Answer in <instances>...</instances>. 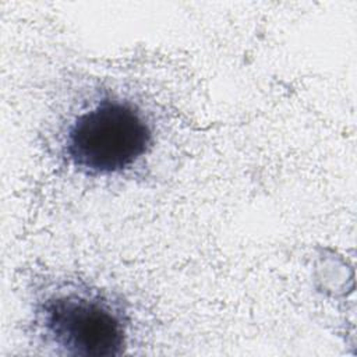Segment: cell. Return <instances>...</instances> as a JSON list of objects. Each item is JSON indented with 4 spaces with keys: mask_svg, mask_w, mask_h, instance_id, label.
<instances>
[{
    "mask_svg": "<svg viewBox=\"0 0 357 357\" xmlns=\"http://www.w3.org/2000/svg\"><path fill=\"white\" fill-rule=\"evenodd\" d=\"M33 325L56 353L112 357L124 353L130 315L109 291L84 280H59L38 291Z\"/></svg>",
    "mask_w": 357,
    "mask_h": 357,
    "instance_id": "cell-1",
    "label": "cell"
},
{
    "mask_svg": "<svg viewBox=\"0 0 357 357\" xmlns=\"http://www.w3.org/2000/svg\"><path fill=\"white\" fill-rule=\"evenodd\" d=\"M153 132L144 112L119 98H102L67 124L63 152L88 176H112L132 167L151 149Z\"/></svg>",
    "mask_w": 357,
    "mask_h": 357,
    "instance_id": "cell-2",
    "label": "cell"
}]
</instances>
